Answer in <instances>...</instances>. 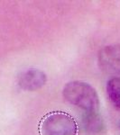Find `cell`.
<instances>
[{
  "instance_id": "cell-2",
  "label": "cell",
  "mask_w": 120,
  "mask_h": 135,
  "mask_svg": "<svg viewBox=\"0 0 120 135\" xmlns=\"http://www.w3.org/2000/svg\"><path fill=\"white\" fill-rule=\"evenodd\" d=\"M40 135H78V123L73 116L62 111L44 114L38 124Z\"/></svg>"
},
{
  "instance_id": "cell-4",
  "label": "cell",
  "mask_w": 120,
  "mask_h": 135,
  "mask_svg": "<svg viewBox=\"0 0 120 135\" xmlns=\"http://www.w3.org/2000/svg\"><path fill=\"white\" fill-rule=\"evenodd\" d=\"M46 81V75L42 70L37 69H30L21 74L18 84L24 90L35 91L42 88Z\"/></svg>"
},
{
  "instance_id": "cell-1",
  "label": "cell",
  "mask_w": 120,
  "mask_h": 135,
  "mask_svg": "<svg viewBox=\"0 0 120 135\" xmlns=\"http://www.w3.org/2000/svg\"><path fill=\"white\" fill-rule=\"evenodd\" d=\"M62 95L70 104L85 111L87 115L96 114L99 109V99L97 91L87 82H69L63 88Z\"/></svg>"
},
{
  "instance_id": "cell-3",
  "label": "cell",
  "mask_w": 120,
  "mask_h": 135,
  "mask_svg": "<svg viewBox=\"0 0 120 135\" xmlns=\"http://www.w3.org/2000/svg\"><path fill=\"white\" fill-rule=\"evenodd\" d=\"M99 65L102 70L120 75V45L106 46L99 52Z\"/></svg>"
},
{
  "instance_id": "cell-5",
  "label": "cell",
  "mask_w": 120,
  "mask_h": 135,
  "mask_svg": "<svg viewBox=\"0 0 120 135\" xmlns=\"http://www.w3.org/2000/svg\"><path fill=\"white\" fill-rule=\"evenodd\" d=\"M107 94L112 105L117 111H120V77H113L108 80Z\"/></svg>"
}]
</instances>
